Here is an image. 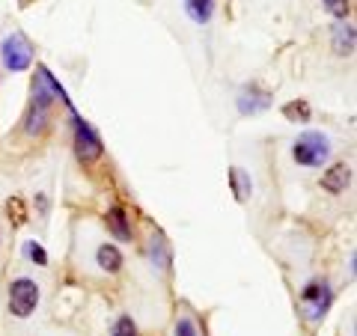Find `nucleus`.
Returning a JSON list of instances; mask_svg holds the SVG:
<instances>
[{
  "label": "nucleus",
  "mask_w": 357,
  "mask_h": 336,
  "mask_svg": "<svg viewBox=\"0 0 357 336\" xmlns=\"http://www.w3.org/2000/svg\"><path fill=\"white\" fill-rule=\"evenodd\" d=\"M292 158L301 167H321L331 158V140L321 131H304L292 146Z\"/></svg>",
  "instance_id": "f257e3e1"
},
{
  "label": "nucleus",
  "mask_w": 357,
  "mask_h": 336,
  "mask_svg": "<svg viewBox=\"0 0 357 336\" xmlns=\"http://www.w3.org/2000/svg\"><path fill=\"white\" fill-rule=\"evenodd\" d=\"M331 304H333V289L325 283V280H312V283H307L304 289H301V307H304L310 321L325 319Z\"/></svg>",
  "instance_id": "f03ea898"
},
{
  "label": "nucleus",
  "mask_w": 357,
  "mask_h": 336,
  "mask_svg": "<svg viewBox=\"0 0 357 336\" xmlns=\"http://www.w3.org/2000/svg\"><path fill=\"white\" fill-rule=\"evenodd\" d=\"M0 60L9 72H24L33 63V45L27 42L24 33H9V36L0 42Z\"/></svg>",
  "instance_id": "7ed1b4c3"
},
{
  "label": "nucleus",
  "mask_w": 357,
  "mask_h": 336,
  "mask_svg": "<svg viewBox=\"0 0 357 336\" xmlns=\"http://www.w3.org/2000/svg\"><path fill=\"white\" fill-rule=\"evenodd\" d=\"M39 304V286L30 277H18L9 283V312L15 319H27L33 316V310Z\"/></svg>",
  "instance_id": "20e7f679"
},
{
  "label": "nucleus",
  "mask_w": 357,
  "mask_h": 336,
  "mask_svg": "<svg viewBox=\"0 0 357 336\" xmlns=\"http://www.w3.org/2000/svg\"><path fill=\"white\" fill-rule=\"evenodd\" d=\"M75 119V152H77V161L81 164H93L102 158V152H105V143L102 137L96 134V128L89 125L86 119H81L77 114H72Z\"/></svg>",
  "instance_id": "39448f33"
},
{
  "label": "nucleus",
  "mask_w": 357,
  "mask_h": 336,
  "mask_svg": "<svg viewBox=\"0 0 357 336\" xmlns=\"http://www.w3.org/2000/svg\"><path fill=\"white\" fill-rule=\"evenodd\" d=\"M351 182V167L349 164H333L331 170H325L321 176V188L328 190V194H342L345 188Z\"/></svg>",
  "instance_id": "423d86ee"
},
{
  "label": "nucleus",
  "mask_w": 357,
  "mask_h": 336,
  "mask_svg": "<svg viewBox=\"0 0 357 336\" xmlns=\"http://www.w3.org/2000/svg\"><path fill=\"white\" fill-rule=\"evenodd\" d=\"M268 107V93H259V86H244L238 96V110L241 114H259Z\"/></svg>",
  "instance_id": "0eeeda50"
},
{
  "label": "nucleus",
  "mask_w": 357,
  "mask_h": 336,
  "mask_svg": "<svg viewBox=\"0 0 357 336\" xmlns=\"http://www.w3.org/2000/svg\"><path fill=\"white\" fill-rule=\"evenodd\" d=\"M185 13L194 24H208L211 15H215V0H185Z\"/></svg>",
  "instance_id": "6e6552de"
},
{
  "label": "nucleus",
  "mask_w": 357,
  "mask_h": 336,
  "mask_svg": "<svg viewBox=\"0 0 357 336\" xmlns=\"http://www.w3.org/2000/svg\"><path fill=\"white\" fill-rule=\"evenodd\" d=\"M354 27L351 24H337L333 27V36H331V42H333V51L340 54V57H349V54L354 51Z\"/></svg>",
  "instance_id": "1a4fd4ad"
},
{
  "label": "nucleus",
  "mask_w": 357,
  "mask_h": 336,
  "mask_svg": "<svg viewBox=\"0 0 357 336\" xmlns=\"http://www.w3.org/2000/svg\"><path fill=\"white\" fill-rule=\"evenodd\" d=\"M107 227H110V232H114L119 241H131V223H128L126 208H119V206L110 208L107 211Z\"/></svg>",
  "instance_id": "9d476101"
},
{
  "label": "nucleus",
  "mask_w": 357,
  "mask_h": 336,
  "mask_svg": "<svg viewBox=\"0 0 357 336\" xmlns=\"http://www.w3.org/2000/svg\"><path fill=\"white\" fill-rule=\"evenodd\" d=\"M229 185H232V194H236L238 203H248L250 194H253V182L250 176L241 170V167H232L229 170Z\"/></svg>",
  "instance_id": "9b49d317"
},
{
  "label": "nucleus",
  "mask_w": 357,
  "mask_h": 336,
  "mask_svg": "<svg viewBox=\"0 0 357 336\" xmlns=\"http://www.w3.org/2000/svg\"><path fill=\"white\" fill-rule=\"evenodd\" d=\"M96 262H98V268H102V271L116 274L119 268H122V253L114 247V244H102V247L96 250Z\"/></svg>",
  "instance_id": "f8f14e48"
},
{
  "label": "nucleus",
  "mask_w": 357,
  "mask_h": 336,
  "mask_svg": "<svg viewBox=\"0 0 357 336\" xmlns=\"http://www.w3.org/2000/svg\"><path fill=\"white\" fill-rule=\"evenodd\" d=\"M149 256H152V265H158L161 271L170 268V247H167V241L161 238V235H155V238L149 241Z\"/></svg>",
  "instance_id": "ddd939ff"
},
{
  "label": "nucleus",
  "mask_w": 357,
  "mask_h": 336,
  "mask_svg": "<svg viewBox=\"0 0 357 336\" xmlns=\"http://www.w3.org/2000/svg\"><path fill=\"white\" fill-rule=\"evenodd\" d=\"M24 122H27L24 131L30 134V137H36V134H42L45 125H48V110H42V107H33V105H30V114H27Z\"/></svg>",
  "instance_id": "4468645a"
},
{
  "label": "nucleus",
  "mask_w": 357,
  "mask_h": 336,
  "mask_svg": "<svg viewBox=\"0 0 357 336\" xmlns=\"http://www.w3.org/2000/svg\"><path fill=\"white\" fill-rule=\"evenodd\" d=\"M283 116L286 119H292V122H307L310 119V105L307 102H289L286 107H283Z\"/></svg>",
  "instance_id": "2eb2a0df"
},
{
  "label": "nucleus",
  "mask_w": 357,
  "mask_h": 336,
  "mask_svg": "<svg viewBox=\"0 0 357 336\" xmlns=\"http://www.w3.org/2000/svg\"><path fill=\"white\" fill-rule=\"evenodd\" d=\"M24 256H27L33 265H39V268L48 265V253H45V247H42L39 241H24Z\"/></svg>",
  "instance_id": "dca6fc26"
},
{
  "label": "nucleus",
  "mask_w": 357,
  "mask_h": 336,
  "mask_svg": "<svg viewBox=\"0 0 357 336\" xmlns=\"http://www.w3.org/2000/svg\"><path fill=\"white\" fill-rule=\"evenodd\" d=\"M110 336H140V333H137V324L131 321V316H119L114 321V328H110Z\"/></svg>",
  "instance_id": "f3484780"
},
{
  "label": "nucleus",
  "mask_w": 357,
  "mask_h": 336,
  "mask_svg": "<svg viewBox=\"0 0 357 336\" xmlns=\"http://www.w3.org/2000/svg\"><path fill=\"white\" fill-rule=\"evenodd\" d=\"M6 211H9V215H13L15 227H21V223H27V208H24V199H21V197L6 199Z\"/></svg>",
  "instance_id": "a211bd4d"
},
{
  "label": "nucleus",
  "mask_w": 357,
  "mask_h": 336,
  "mask_svg": "<svg viewBox=\"0 0 357 336\" xmlns=\"http://www.w3.org/2000/svg\"><path fill=\"white\" fill-rule=\"evenodd\" d=\"M321 3H325L328 13H331L333 18H340V21L351 13V3H349V0H321Z\"/></svg>",
  "instance_id": "6ab92c4d"
},
{
  "label": "nucleus",
  "mask_w": 357,
  "mask_h": 336,
  "mask_svg": "<svg viewBox=\"0 0 357 336\" xmlns=\"http://www.w3.org/2000/svg\"><path fill=\"white\" fill-rule=\"evenodd\" d=\"M173 336H199V330H197V324L185 316V319H178V321H176Z\"/></svg>",
  "instance_id": "aec40b11"
},
{
  "label": "nucleus",
  "mask_w": 357,
  "mask_h": 336,
  "mask_svg": "<svg viewBox=\"0 0 357 336\" xmlns=\"http://www.w3.org/2000/svg\"><path fill=\"white\" fill-rule=\"evenodd\" d=\"M21 3H30V0H21Z\"/></svg>",
  "instance_id": "412c9836"
}]
</instances>
